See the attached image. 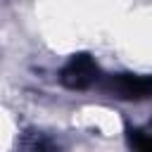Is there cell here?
Segmentation results:
<instances>
[{"instance_id": "obj_1", "label": "cell", "mask_w": 152, "mask_h": 152, "mask_svg": "<svg viewBox=\"0 0 152 152\" xmlns=\"http://www.w3.org/2000/svg\"><path fill=\"white\" fill-rule=\"evenodd\" d=\"M100 78V66L88 52H78L69 57V62L59 71V83L69 90H86L95 86Z\"/></svg>"}, {"instance_id": "obj_2", "label": "cell", "mask_w": 152, "mask_h": 152, "mask_svg": "<svg viewBox=\"0 0 152 152\" xmlns=\"http://www.w3.org/2000/svg\"><path fill=\"white\" fill-rule=\"evenodd\" d=\"M107 88L119 100H145V97H152V76L119 74L109 78Z\"/></svg>"}, {"instance_id": "obj_3", "label": "cell", "mask_w": 152, "mask_h": 152, "mask_svg": "<svg viewBox=\"0 0 152 152\" xmlns=\"http://www.w3.org/2000/svg\"><path fill=\"white\" fill-rule=\"evenodd\" d=\"M126 133H128V145H131V147L152 152V135H145V133L138 131V128H128Z\"/></svg>"}]
</instances>
